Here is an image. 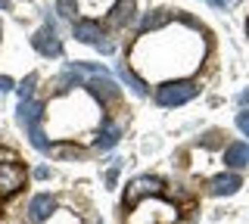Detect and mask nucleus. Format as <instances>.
<instances>
[{
	"label": "nucleus",
	"mask_w": 249,
	"mask_h": 224,
	"mask_svg": "<svg viewBox=\"0 0 249 224\" xmlns=\"http://www.w3.org/2000/svg\"><path fill=\"white\" fill-rule=\"evenodd\" d=\"M199 94V84L190 81V78H175V81H162L159 87H156V103L159 106H184L190 103L193 97Z\"/></svg>",
	"instance_id": "obj_1"
},
{
	"label": "nucleus",
	"mask_w": 249,
	"mask_h": 224,
	"mask_svg": "<svg viewBox=\"0 0 249 224\" xmlns=\"http://www.w3.org/2000/svg\"><path fill=\"white\" fill-rule=\"evenodd\" d=\"M31 47H35L41 56H62V41L56 37V25L47 19L44 28H37L35 37H31Z\"/></svg>",
	"instance_id": "obj_2"
},
{
	"label": "nucleus",
	"mask_w": 249,
	"mask_h": 224,
	"mask_svg": "<svg viewBox=\"0 0 249 224\" xmlns=\"http://www.w3.org/2000/svg\"><path fill=\"white\" fill-rule=\"evenodd\" d=\"M75 37L81 44H93L97 50H103V53H112V44L106 41V34H103V28L97 25V22H90V19H81V22H75Z\"/></svg>",
	"instance_id": "obj_3"
},
{
	"label": "nucleus",
	"mask_w": 249,
	"mask_h": 224,
	"mask_svg": "<svg viewBox=\"0 0 249 224\" xmlns=\"http://www.w3.org/2000/svg\"><path fill=\"white\" fill-rule=\"evenodd\" d=\"M143 196H162V181L159 177H134L124 190V203L137 206Z\"/></svg>",
	"instance_id": "obj_4"
},
{
	"label": "nucleus",
	"mask_w": 249,
	"mask_h": 224,
	"mask_svg": "<svg viewBox=\"0 0 249 224\" xmlns=\"http://www.w3.org/2000/svg\"><path fill=\"white\" fill-rule=\"evenodd\" d=\"M25 184V168L19 162H0V196H10Z\"/></svg>",
	"instance_id": "obj_5"
},
{
	"label": "nucleus",
	"mask_w": 249,
	"mask_h": 224,
	"mask_svg": "<svg viewBox=\"0 0 249 224\" xmlns=\"http://www.w3.org/2000/svg\"><path fill=\"white\" fill-rule=\"evenodd\" d=\"M240 187H243V181H240V174H233V172H224V174H218V177L209 181L212 196H233Z\"/></svg>",
	"instance_id": "obj_6"
},
{
	"label": "nucleus",
	"mask_w": 249,
	"mask_h": 224,
	"mask_svg": "<svg viewBox=\"0 0 249 224\" xmlns=\"http://www.w3.org/2000/svg\"><path fill=\"white\" fill-rule=\"evenodd\" d=\"M84 87H88L90 94L100 100V103H109V100H115V97H119V87H115V84L109 81L106 75H93V78H90L88 84H84Z\"/></svg>",
	"instance_id": "obj_7"
},
{
	"label": "nucleus",
	"mask_w": 249,
	"mask_h": 224,
	"mask_svg": "<svg viewBox=\"0 0 249 224\" xmlns=\"http://www.w3.org/2000/svg\"><path fill=\"white\" fill-rule=\"evenodd\" d=\"M19 125L22 128H28V125H35V121H44V103L41 100H22L19 103Z\"/></svg>",
	"instance_id": "obj_8"
},
{
	"label": "nucleus",
	"mask_w": 249,
	"mask_h": 224,
	"mask_svg": "<svg viewBox=\"0 0 249 224\" xmlns=\"http://www.w3.org/2000/svg\"><path fill=\"white\" fill-rule=\"evenodd\" d=\"M53 208H56L53 196H50V193H41V196H35V199L28 203V215H31V221L41 224V221H47V218L53 215Z\"/></svg>",
	"instance_id": "obj_9"
},
{
	"label": "nucleus",
	"mask_w": 249,
	"mask_h": 224,
	"mask_svg": "<svg viewBox=\"0 0 249 224\" xmlns=\"http://www.w3.org/2000/svg\"><path fill=\"white\" fill-rule=\"evenodd\" d=\"M134 13H137L134 0H119V3L112 6V13H109V22H112L115 28H122V25H131V22H134Z\"/></svg>",
	"instance_id": "obj_10"
},
{
	"label": "nucleus",
	"mask_w": 249,
	"mask_h": 224,
	"mask_svg": "<svg viewBox=\"0 0 249 224\" xmlns=\"http://www.w3.org/2000/svg\"><path fill=\"white\" fill-rule=\"evenodd\" d=\"M224 165H228V168L249 165V146L246 143H231L228 150H224Z\"/></svg>",
	"instance_id": "obj_11"
},
{
	"label": "nucleus",
	"mask_w": 249,
	"mask_h": 224,
	"mask_svg": "<svg viewBox=\"0 0 249 224\" xmlns=\"http://www.w3.org/2000/svg\"><path fill=\"white\" fill-rule=\"evenodd\" d=\"M119 137H122V128L115 125V121H103L100 137H97V146H100V150H112V146L119 143Z\"/></svg>",
	"instance_id": "obj_12"
},
{
	"label": "nucleus",
	"mask_w": 249,
	"mask_h": 224,
	"mask_svg": "<svg viewBox=\"0 0 249 224\" xmlns=\"http://www.w3.org/2000/svg\"><path fill=\"white\" fill-rule=\"evenodd\" d=\"M162 25H168V10H153L140 22V32L146 34V32H156V28H162Z\"/></svg>",
	"instance_id": "obj_13"
},
{
	"label": "nucleus",
	"mask_w": 249,
	"mask_h": 224,
	"mask_svg": "<svg viewBox=\"0 0 249 224\" xmlns=\"http://www.w3.org/2000/svg\"><path fill=\"white\" fill-rule=\"evenodd\" d=\"M119 78H122L124 84H128V87H131V90H134V94H137V97H143V94H146V84H143V81H140V78H137V75H134V72H131V69H128V66H124V63H119Z\"/></svg>",
	"instance_id": "obj_14"
},
{
	"label": "nucleus",
	"mask_w": 249,
	"mask_h": 224,
	"mask_svg": "<svg viewBox=\"0 0 249 224\" xmlns=\"http://www.w3.org/2000/svg\"><path fill=\"white\" fill-rule=\"evenodd\" d=\"M35 81H37V75H28V78L22 81L19 87H16V90H19V97H22V100H31V90H35Z\"/></svg>",
	"instance_id": "obj_15"
},
{
	"label": "nucleus",
	"mask_w": 249,
	"mask_h": 224,
	"mask_svg": "<svg viewBox=\"0 0 249 224\" xmlns=\"http://www.w3.org/2000/svg\"><path fill=\"white\" fill-rule=\"evenodd\" d=\"M56 10H59V16L72 19L75 16V0H56Z\"/></svg>",
	"instance_id": "obj_16"
},
{
	"label": "nucleus",
	"mask_w": 249,
	"mask_h": 224,
	"mask_svg": "<svg viewBox=\"0 0 249 224\" xmlns=\"http://www.w3.org/2000/svg\"><path fill=\"white\" fill-rule=\"evenodd\" d=\"M237 128H240V131H243V134L249 137V109H243V112L237 115Z\"/></svg>",
	"instance_id": "obj_17"
},
{
	"label": "nucleus",
	"mask_w": 249,
	"mask_h": 224,
	"mask_svg": "<svg viewBox=\"0 0 249 224\" xmlns=\"http://www.w3.org/2000/svg\"><path fill=\"white\" fill-rule=\"evenodd\" d=\"M6 90H13V78L10 75H0V94H6Z\"/></svg>",
	"instance_id": "obj_18"
},
{
	"label": "nucleus",
	"mask_w": 249,
	"mask_h": 224,
	"mask_svg": "<svg viewBox=\"0 0 249 224\" xmlns=\"http://www.w3.org/2000/svg\"><path fill=\"white\" fill-rule=\"evenodd\" d=\"M212 6H218V10H224V6H231V0H209Z\"/></svg>",
	"instance_id": "obj_19"
},
{
	"label": "nucleus",
	"mask_w": 249,
	"mask_h": 224,
	"mask_svg": "<svg viewBox=\"0 0 249 224\" xmlns=\"http://www.w3.org/2000/svg\"><path fill=\"white\" fill-rule=\"evenodd\" d=\"M240 103H249V90H243V94H240Z\"/></svg>",
	"instance_id": "obj_20"
},
{
	"label": "nucleus",
	"mask_w": 249,
	"mask_h": 224,
	"mask_svg": "<svg viewBox=\"0 0 249 224\" xmlns=\"http://www.w3.org/2000/svg\"><path fill=\"white\" fill-rule=\"evenodd\" d=\"M0 10H10V0H0Z\"/></svg>",
	"instance_id": "obj_21"
}]
</instances>
